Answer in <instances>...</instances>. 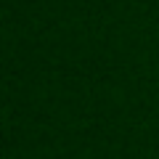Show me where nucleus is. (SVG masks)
I'll list each match as a JSON object with an SVG mask.
<instances>
[]
</instances>
